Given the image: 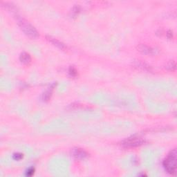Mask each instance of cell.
<instances>
[{
	"label": "cell",
	"instance_id": "cell-7",
	"mask_svg": "<svg viewBox=\"0 0 177 177\" xmlns=\"http://www.w3.org/2000/svg\"><path fill=\"white\" fill-rule=\"evenodd\" d=\"M46 38H47V40H49V42H51L52 44H53L54 45L58 47L59 49H62V50L66 49V48H67V46H65V44L62 43V42L59 41V40H57V39L53 38V37H52L51 36H46Z\"/></svg>",
	"mask_w": 177,
	"mask_h": 177
},
{
	"label": "cell",
	"instance_id": "cell-12",
	"mask_svg": "<svg viewBox=\"0 0 177 177\" xmlns=\"http://www.w3.org/2000/svg\"><path fill=\"white\" fill-rule=\"evenodd\" d=\"M24 155L22 153H15V154H14L13 156V159L15 160H20L21 159H22Z\"/></svg>",
	"mask_w": 177,
	"mask_h": 177
},
{
	"label": "cell",
	"instance_id": "cell-9",
	"mask_svg": "<svg viewBox=\"0 0 177 177\" xmlns=\"http://www.w3.org/2000/svg\"><path fill=\"white\" fill-rule=\"evenodd\" d=\"M54 86H55V84H53L50 88H49V89H47V90L43 93V95H42V100L44 101H47L51 98V96L52 95V91H53Z\"/></svg>",
	"mask_w": 177,
	"mask_h": 177
},
{
	"label": "cell",
	"instance_id": "cell-5",
	"mask_svg": "<svg viewBox=\"0 0 177 177\" xmlns=\"http://www.w3.org/2000/svg\"><path fill=\"white\" fill-rule=\"evenodd\" d=\"M71 154L77 160L84 159L88 156L85 151L80 148H74L71 151Z\"/></svg>",
	"mask_w": 177,
	"mask_h": 177
},
{
	"label": "cell",
	"instance_id": "cell-8",
	"mask_svg": "<svg viewBox=\"0 0 177 177\" xmlns=\"http://www.w3.org/2000/svg\"><path fill=\"white\" fill-rule=\"evenodd\" d=\"M20 60L22 63L27 65L31 61V57H30L29 53H27V52H23L20 55Z\"/></svg>",
	"mask_w": 177,
	"mask_h": 177
},
{
	"label": "cell",
	"instance_id": "cell-4",
	"mask_svg": "<svg viewBox=\"0 0 177 177\" xmlns=\"http://www.w3.org/2000/svg\"><path fill=\"white\" fill-rule=\"evenodd\" d=\"M138 51L145 55H156L158 53V50L156 49L152 48L145 44H140L138 46Z\"/></svg>",
	"mask_w": 177,
	"mask_h": 177
},
{
	"label": "cell",
	"instance_id": "cell-2",
	"mask_svg": "<svg viewBox=\"0 0 177 177\" xmlns=\"http://www.w3.org/2000/svg\"><path fill=\"white\" fill-rule=\"evenodd\" d=\"M18 24L21 28V29L23 30V32L29 36L30 38H36L39 36V33L37 30L35 29L33 26L30 24L27 21L24 20L22 18L17 17Z\"/></svg>",
	"mask_w": 177,
	"mask_h": 177
},
{
	"label": "cell",
	"instance_id": "cell-14",
	"mask_svg": "<svg viewBox=\"0 0 177 177\" xmlns=\"http://www.w3.org/2000/svg\"><path fill=\"white\" fill-rule=\"evenodd\" d=\"M80 8L79 6H75L74 7V8H73L72 10V13H74L75 15H76V14H77L80 12Z\"/></svg>",
	"mask_w": 177,
	"mask_h": 177
},
{
	"label": "cell",
	"instance_id": "cell-3",
	"mask_svg": "<svg viewBox=\"0 0 177 177\" xmlns=\"http://www.w3.org/2000/svg\"><path fill=\"white\" fill-rule=\"evenodd\" d=\"M145 143V140L139 136H131L122 141V145L125 147H135Z\"/></svg>",
	"mask_w": 177,
	"mask_h": 177
},
{
	"label": "cell",
	"instance_id": "cell-11",
	"mask_svg": "<svg viewBox=\"0 0 177 177\" xmlns=\"http://www.w3.org/2000/svg\"><path fill=\"white\" fill-rule=\"evenodd\" d=\"M69 74L71 77H75L77 74V70L75 69V68L74 67H71L69 69Z\"/></svg>",
	"mask_w": 177,
	"mask_h": 177
},
{
	"label": "cell",
	"instance_id": "cell-13",
	"mask_svg": "<svg viewBox=\"0 0 177 177\" xmlns=\"http://www.w3.org/2000/svg\"><path fill=\"white\" fill-rule=\"evenodd\" d=\"M34 172H35V169L33 167H30L29 169H28V170L26 172V175L28 176H30L34 174Z\"/></svg>",
	"mask_w": 177,
	"mask_h": 177
},
{
	"label": "cell",
	"instance_id": "cell-15",
	"mask_svg": "<svg viewBox=\"0 0 177 177\" xmlns=\"http://www.w3.org/2000/svg\"><path fill=\"white\" fill-rule=\"evenodd\" d=\"M167 36L169 39H172V37H173V33H172V30H168V31L167 32Z\"/></svg>",
	"mask_w": 177,
	"mask_h": 177
},
{
	"label": "cell",
	"instance_id": "cell-1",
	"mask_svg": "<svg viewBox=\"0 0 177 177\" xmlns=\"http://www.w3.org/2000/svg\"><path fill=\"white\" fill-rule=\"evenodd\" d=\"M176 150L174 149L172 150L163 161V167L168 173L171 174H176Z\"/></svg>",
	"mask_w": 177,
	"mask_h": 177
},
{
	"label": "cell",
	"instance_id": "cell-6",
	"mask_svg": "<svg viewBox=\"0 0 177 177\" xmlns=\"http://www.w3.org/2000/svg\"><path fill=\"white\" fill-rule=\"evenodd\" d=\"M134 66L136 69L141 71H152V67L150 65L141 60L134 61Z\"/></svg>",
	"mask_w": 177,
	"mask_h": 177
},
{
	"label": "cell",
	"instance_id": "cell-10",
	"mask_svg": "<svg viewBox=\"0 0 177 177\" xmlns=\"http://www.w3.org/2000/svg\"><path fill=\"white\" fill-rule=\"evenodd\" d=\"M166 68L167 70H169V71L175 70L176 69V63H175V62H174L173 60L169 61V62H167V64L166 65Z\"/></svg>",
	"mask_w": 177,
	"mask_h": 177
}]
</instances>
